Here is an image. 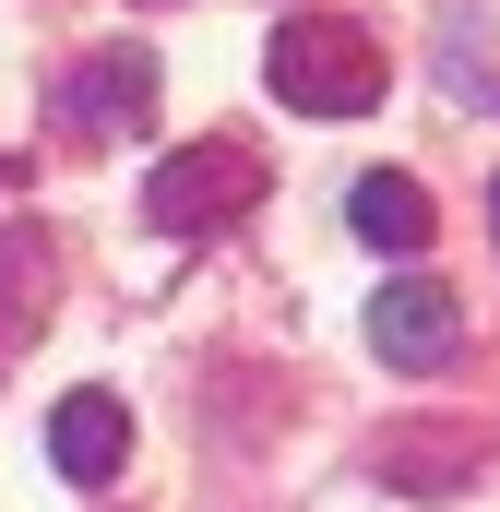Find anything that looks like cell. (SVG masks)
<instances>
[{
  "label": "cell",
  "mask_w": 500,
  "mask_h": 512,
  "mask_svg": "<svg viewBox=\"0 0 500 512\" xmlns=\"http://www.w3.org/2000/svg\"><path fill=\"white\" fill-rule=\"evenodd\" d=\"M346 227H358V239H370V251H429V227H441V215H429V191H417V179H405V167H370V179H358V191H346Z\"/></svg>",
  "instance_id": "cell-6"
},
{
  "label": "cell",
  "mask_w": 500,
  "mask_h": 512,
  "mask_svg": "<svg viewBox=\"0 0 500 512\" xmlns=\"http://www.w3.org/2000/svg\"><path fill=\"white\" fill-rule=\"evenodd\" d=\"M370 346L393 358V370H441L453 346H465V298L441 286V274H393L370 298Z\"/></svg>",
  "instance_id": "cell-4"
},
{
  "label": "cell",
  "mask_w": 500,
  "mask_h": 512,
  "mask_svg": "<svg viewBox=\"0 0 500 512\" xmlns=\"http://www.w3.org/2000/svg\"><path fill=\"white\" fill-rule=\"evenodd\" d=\"M441 84L500 120V24L489 12H441Z\"/></svg>",
  "instance_id": "cell-8"
},
{
  "label": "cell",
  "mask_w": 500,
  "mask_h": 512,
  "mask_svg": "<svg viewBox=\"0 0 500 512\" xmlns=\"http://www.w3.org/2000/svg\"><path fill=\"white\" fill-rule=\"evenodd\" d=\"M489 227H500V179H489Z\"/></svg>",
  "instance_id": "cell-9"
},
{
  "label": "cell",
  "mask_w": 500,
  "mask_h": 512,
  "mask_svg": "<svg viewBox=\"0 0 500 512\" xmlns=\"http://www.w3.org/2000/svg\"><path fill=\"white\" fill-rule=\"evenodd\" d=\"M250 203H262V155L227 143V131H215V143H179V155L143 179V215H155L167 239H215V227H239Z\"/></svg>",
  "instance_id": "cell-2"
},
{
  "label": "cell",
  "mask_w": 500,
  "mask_h": 512,
  "mask_svg": "<svg viewBox=\"0 0 500 512\" xmlns=\"http://www.w3.org/2000/svg\"><path fill=\"white\" fill-rule=\"evenodd\" d=\"M48 465H60L72 489H108L131 465V405L120 393H60V405H48Z\"/></svg>",
  "instance_id": "cell-5"
},
{
  "label": "cell",
  "mask_w": 500,
  "mask_h": 512,
  "mask_svg": "<svg viewBox=\"0 0 500 512\" xmlns=\"http://www.w3.org/2000/svg\"><path fill=\"white\" fill-rule=\"evenodd\" d=\"M143 120H155V60H143V48H96V60L60 72V131L120 143V131H143Z\"/></svg>",
  "instance_id": "cell-3"
},
{
  "label": "cell",
  "mask_w": 500,
  "mask_h": 512,
  "mask_svg": "<svg viewBox=\"0 0 500 512\" xmlns=\"http://www.w3.org/2000/svg\"><path fill=\"white\" fill-rule=\"evenodd\" d=\"M262 84L298 120H358V108H381V36L370 24H334V12H298V24H274Z\"/></svg>",
  "instance_id": "cell-1"
},
{
  "label": "cell",
  "mask_w": 500,
  "mask_h": 512,
  "mask_svg": "<svg viewBox=\"0 0 500 512\" xmlns=\"http://www.w3.org/2000/svg\"><path fill=\"white\" fill-rule=\"evenodd\" d=\"M381 477H393L405 501H441V489L477 477V441H453V429H393V441H381Z\"/></svg>",
  "instance_id": "cell-7"
}]
</instances>
